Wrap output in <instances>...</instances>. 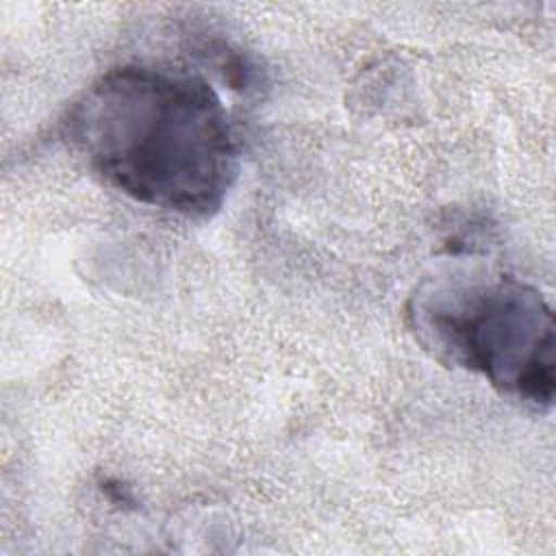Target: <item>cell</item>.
I'll use <instances>...</instances> for the list:
<instances>
[{
	"instance_id": "cell-1",
	"label": "cell",
	"mask_w": 556,
	"mask_h": 556,
	"mask_svg": "<svg viewBox=\"0 0 556 556\" xmlns=\"http://www.w3.org/2000/svg\"><path fill=\"white\" fill-rule=\"evenodd\" d=\"M63 128L104 185L182 217L217 213L239 176L226 104L206 78L182 70H109L70 106Z\"/></svg>"
},
{
	"instance_id": "cell-2",
	"label": "cell",
	"mask_w": 556,
	"mask_h": 556,
	"mask_svg": "<svg viewBox=\"0 0 556 556\" xmlns=\"http://www.w3.org/2000/svg\"><path fill=\"white\" fill-rule=\"evenodd\" d=\"M406 319L439 363L480 374L534 410L552 408L556 324L536 287L513 276H437L408 298Z\"/></svg>"
}]
</instances>
